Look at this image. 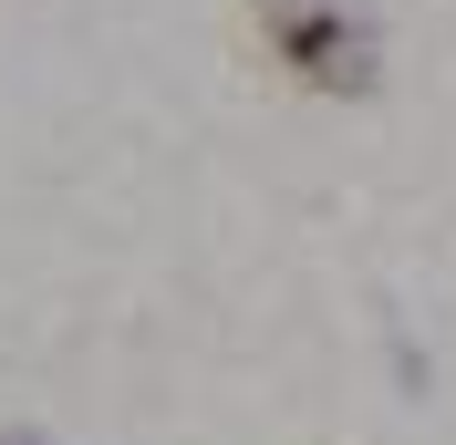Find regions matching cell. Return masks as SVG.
<instances>
[{"label": "cell", "instance_id": "obj_1", "mask_svg": "<svg viewBox=\"0 0 456 445\" xmlns=\"http://www.w3.org/2000/svg\"><path fill=\"white\" fill-rule=\"evenodd\" d=\"M0 445H31V435H0Z\"/></svg>", "mask_w": 456, "mask_h": 445}]
</instances>
